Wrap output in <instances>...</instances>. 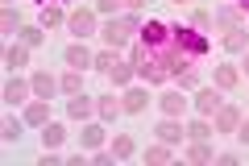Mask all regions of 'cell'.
I'll return each instance as SVG.
<instances>
[{
  "mask_svg": "<svg viewBox=\"0 0 249 166\" xmlns=\"http://www.w3.org/2000/svg\"><path fill=\"white\" fill-rule=\"evenodd\" d=\"M208 50H212V42L199 29L150 21V25H142V37L133 46V71L145 83H166L170 75L191 71Z\"/></svg>",
  "mask_w": 249,
  "mask_h": 166,
  "instance_id": "6da1fadb",
  "label": "cell"
},
{
  "mask_svg": "<svg viewBox=\"0 0 249 166\" xmlns=\"http://www.w3.org/2000/svg\"><path fill=\"white\" fill-rule=\"evenodd\" d=\"M133 34H142V25H137V17L129 13V17H112V21L104 25V34H100V37H104V42L116 50V46H124V42H129Z\"/></svg>",
  "mask_w": 249,
  "mask_h": 166,
  "instance_id": "7a4b0ae2",
  "label": "cell"
},
{
  "mask_svg": "<svg viewBox=\"0 0 249 166\" xmlns=\"http://www.w3.org/2000/svg\"><path fill=\"white\" fill-rule=\"evenodd\" d=\"M96 67L104 71L108 79H112L116 88H124V83H129V79L137 75V71H133V62H121V58H116L112 50H104V54H96Z\"/></svg>",
  "mask_w": 249,
  "mask_h": 166,
  "instance_id": "3957f363",
  "label": "cell"
},
{
  "mask_svg": "<svg viewBox=\"0 0 249 166\" xmlns=\"http://www.w3.org/2000/svg\"><path fill=\"white\" fill-rule=\"evenodd\" d=\"M67 25H71L75 37H88V34H96V13H91V9H79V13L67 17Z\"/></svg>",
  "mask_w": 249,
  "mask_h": 166,
  "instance_id": "277c9868",
  "label": "cell"
},
{
  "mask_svg": "<svg viewBox=\"0 0 249 166\" xmlns=\"http://www.w3.org/2000/svg\"><path fill=\"white\" fill-rule=\"evenodd\" d=\"M220 96H216V88H204V92H199V96H196V112L199 116H212V112H220Z\"/></svg>",
  "mask_w": 249,
  "mask_h": 166,
  "instance_id": "5b68a950",
  "label": "cell"
},
{
  "mask_svg": "<svg viewBox=\"0 0 249 166\" xmlns=\"http://www.w3.org/2000/svg\"><path fill=\"white\" fill-rule=\"evenodd\" d=\"M62 58H67V67H75V71H83V67H91V50L88 46H67V54H62Z\"/></svg>",
  "mask_w": 249,
  "mask_h": 166,
  "instance_id": "8992f818",
  "label": "cell"
},
{
  "mask_svg": "<svg viewBox=\"0 0 249 166\" xmlns=\"http://www.w3.org/2000/svg\"><path fill=\"white\" fill-rule=\"evenodd\" d=\"M154 133H158V141H166V146H175V141L187 137V129H183V125H175V116H170V121H162Z\"/></svg>",
  "mask_w": 249,
  "mask_h": 166,
  "instance_id": "52a82bcc",
  "label": "cell"
},
{
  "mask_svg": "<svg viewBox=\"0 0 249 166\" xmlns=\"http://www.w3.org/2000/svg\"><path fill=\"white\" fill-rule=\"evenodd\" d=\"M58 88H62V83H58V79H50V71H37V75H34V92H37L42 100H50Z\"/></svg>",
  "mask_w": 249,
  "mask_h": 166,
  "instance_id": "ba28073f",
  "label": "cell"
},
{
  "mask_svg": "<svg viewBox=\"0 0 249 166\" xmlns=\"http://www.w3.org/2000/svg\"><path fill=\"white\" fill-rule=\"evenodd\" d=\"M237 125H241L237 108H220V112H216V133H237Z\"/></svg>",
  "mask_w": 249,
  "mask_h": 166,
  "instance_id": "9c48e42d",
  "label": "cell"
},
{
  "mask_svg": "<svg viewBox=\"0 0 249 166\" xmlns=\"http://www.w3.org/2000/svg\"><path fill=\"white\" fill-rule=\"evenodd\" d=\"M91 108H96V100H91V96H83V92H79V96H75L71 104H67V116H71V121H83V116H88Z\"/></svg>",
  "mask_w": 249,
  "mask_h": 166,
  "instance_id": "30bf717a",
  "label": "cell"
},
{
  "mask_svg": "<svg viewBox=\"0 0 249 166\" xmlns=\"http://www.w3.org/2000/svg\"><path fill=\"white\" fill-rule=\"evenodd\" d=\"M62 141H67V129H62V125H46V129H42V146H46V154H50V149H58Z\"/></svg>",
  "mask_w": 249,
  "mask_h": 166,
  "instance_id": "8fae6325",
  "label": "cell"
},
{
  "mask_svg": "<svg viewBox=\"0 0 249 166\" xmlns=\"http://www.w3.org/2000/svg\"><path fill=\"white\" fill-rule=\"evenodd\" d=\"M79 146H83V149H100V146H104V129H100V125H83Z\"/></svg>",
  "mask_w": 249,
  "mask_h": 166,
  "instance_id": "7c38bea8",
  "label": "cell"
},
{
  "mask_svg": "<svg viewBox=\"0 0 249 166\" xmlns=\"http://www.w3.org/2000/svg\"><path fill=\"white\" fill-rule=\"evenodd\" d=\"M25 96H29V83H25V79H9V83H4V100H9V104H21Z\"/></svg>",
  "mask_w": 249,
  "mask_h": 166,
  "instance_id": "4fadbf2b",
  "label": "cell"
},
{
  "mask_svg": "<svg viewBox=\"0 0 249 166\" xmlns=\"http://www.w3.org/2000/svg\"><path fill=\"white\" fill-rule=\"evenodd\" d=\"M158 104H162V112H166V116H178V112L187 108V100H183V92H166Z\"/></svg>",
  "mask_w": 249,
  "mask_h": 166,
  "instance_id": "5bb4252c",
  "label": "cell"
},
{
  "mask_svg": "<svg viewBox=\"0 0 249 166\" xmlns=\"http://www.w3.org/2000/svg\"><path fill=\"white\" fill-rule=\"evenodd\" d=\"M145 100H150V96H145L142 88H129V92H124V100H121V104H124V112H142V108H145Z\"/></svg>",
  "mask_w": 249,
  "mask_h": 166,
  "instance_id": "9a60e30c",
  "label": "cell"
},
{
  "mask_svg": "<svg viewBox=\"0 0 249 166\" xmlns=\"http://www.w3.org/2000/svg\"><path fill=\"white\" fill-rule=\"evenodd\" d=\"M241 83V75H237V67H216V88H224V92H232Z\"/></svg>",
  "mask_w": 249,
  "mask_h": 166,
  "instance_id": "2e32d148",
  "label": "cell"
},
{
  "mask_svg": "<svg viewBox=\"0 0 249 166\" xmlns=\"http://www.w3.org/2000/svg\"><path fill=\"white\" fill-rule=\"evenodd\" d=\"M245 46H249V34H245V29H229V34H224V50H229V54L245 50Z\"/></svg>",
  "mask_w": 249,
  "mask_h": 166,
  "instance_id": "e0dca14e",
  "label": "cell"
},
{
  "mask_svg": "<svg viewBox=\"0 0 249 166\" xmlns=\"http://www.w3.org/2000/svg\"><path fill=\"white\" fill-rule=\"evenodd\" d=\"M133 154V137H129V133H116L112 137V158H129Z\"/></svg>",
  "mask_w": 249,
  "mask_h": 166,
  "instance_id": "ac0fdd59",
  "label": "cell"
},
{
  "mask_svg": "<svg viewBox=\"0 0 249 166\" xmlns=\"http://www.w3.org/2000/svg\"><path fill=\"white\" fill-rule=\"evenodd\" d=\"M4 62H9L13 71H17V67H25V62H29V46H9V54H4Z\"/></svg>",
  "mask_w": 249,
  "mask_h": 166,
  "instance_id": "d6986e66",
  "label": "cell"
},
{
  "mask_svg": "<svg viewBox=\"0 0 249 166\" xmlns=\"http://www.w3.org/2000/svg\"><path fill=\"white\" fill-rule=\"evenodd\" d=\"M62 21H67V13H62L58 4H46V9H42V25H46V29H54V25H62Z\"/></svg>",
  "mask_w": 249,
  "mask_h": 166,
  "instance_id": "ffe728a7",
  "label": "cell"
},
{
  "mask_svg": "<svg viewBox=\"0 0 249 166\" xmlns=\"http://www.w3.org/2000/svg\"><path fill=\"white\" fill-rule=\"evenodd\" d=\"M25 121H29V125H46V121H50V108L37 100V104H29V108H25Z\"/></svg>",
  "mask_w": 249,
  "mask_h": 166,
  "instance_id": "44dd1931",
  "label": "cell"
},
{
  "mask_svg": "<svg viewBox=\"0 0 249 166\" xmlns=\"http://www.w3.org/2000/svg\"><path fill=\"white\" fill-rule=\"evenodd\" d=\"M96 108H100V116H104V121H116V112H121L124 104H116L112 96H104V100H96Z\"/></svg>",
  "mask_w": 249,
  "mask_h": 166,
  "instance_id": "7402d4cb",
  "label": "cell"
},
{
  "mask_svg": "<svg viewBox=\"0 0 249 166\" xmlns=\"http://www.w3.org/2000/svg\"><path fill=\"white\" fill-rule=\"evenodd\" d=\"M58 83H62V92H67V96H79V92H83V79H79V71H71V75H62Z\"/></svg>",
  "mask_w": 249,
  "mask_h": 166,
  "instance_id": "603a6c76",
  "label": "cell"
},
{
  "mask_svg": "<svg viewBox=\"0 0 249 166\" xmlns=\"http://www.w3.org/2000/svg\"><path fill=\"white\" fill-rule=\"evenodd\" d=\"M216 21H220L224 29H241V9H220V13H216Z\"/></svg>",
  "mask_w": 249,
  "mask_h": 166,
  "instance_id": "cb8c5ba5",
  "label": "cell"
},
{
  "mask_svg": "<svg viewBox=\"0 0 249 166\" xmlns=\"http://www.w3.org/2000/svg\"><path fill=\"white\" fill-rule=\"evenodd\" d=\"M145 162H154V166L170 162V149H166V141H162V146H150V149H145Z\"/></svg>",
  "mask_w": 249,
  "mask_h": 166,
  "instance_id": "d4e9b609",
  "label": "cell"
},
{
  "mask_svg": "<svg viewBox=\"0 0 249 166\" xmlns=\"http://www.w3.org/2000/svg\"><path fill=\"white\" fill-rule=\"evenodd\" d=\"M187 162H212V149H208L204 141H196V146L187 149Z\"/></svg>",
  "mask_w": 249,
  "mask_h": 166,
  "instance_id": "484cf974",
  "label": "cell"
},
{
  "mask_svg": "<svg viewBox=\"0 0 249 166\" xmlns=\"http://www.w3.org/2000/svg\"><path fill=\"white\" fill-rule=\"evenodd\" d=\"M208 133H212V129H208L204 121H191V125H187V137H191V141H208Z\"/></svg>",
  "mask_w": 249,
  "mask_h": 166,
  "instance_id": "4316f807",
  "label": "cell"
},
{
  "mask_svg": "<svg viewBox=\"0 0 249 166\" xmlns=\"http://www.w3.org/2000/svg\"><path fill=\"white\" fill-rule=\"evenodd\" d=\"M21 42H25V46H42L46 34H42V29H34V25H25V29H21Z\"/></svg>",
  "mask_w": 249,
  "mask_h": 166,
  "instance_id": "83f0119b",
  "label": "cell"
},
{
  "mask_svg": "<svg viewBox=\"0 0 249 166\" xmlns=\"http://www.w3.org/2000/svg\"><path fill=\"white\" fill-rule=\"evenodd\" d=\"M0 25H4V34H17V13L4 9V17H0Z\"/></svg>",
  "mask_w": 249,
  "mask_h": 166,
  "instance_id": "f1b7e54d",
  "label": "cell"
},
{
  "mask_svg": "<svg viewBox=\"0 0 249 166\" xmlns=\"http://www.w3.org/2000/svg\"><path fill=\"white\" fill-rule=\"evenodd\" d=\"M17 137H21V125L9 116V121H4V141H17Z\"/></svg>",
  "mask_w": 249,
  "mask_h": 166,
  "instance_id": "f546056e",
  "label": "cell"
},
{
  "mask_svg": "<svg viewBox=\"0 0 249 166\" xmlns=\"http://www.w3.org/2000/svg\"><path fill=\"white\" fill-rule=\"evenodd\" d=\"M116 4H121V0H100V4H96V13H116Z\"/></svg>",
  "mask_w": 249,
  "mask_h": 166,
  "instance_id": "4dcf8cb0",
  "label": "cell"
},
{
  "mask_svg": "<svg viewBox=\"0 0 249 166\" xmlns=\"http://www.w3.org/2000/svg\"><path fill=\"white\" fill-rule=\"evenodd\" d=\"M191 25H196V29H208V13H191Z\"/></svg>",
  "mask_w": 249,
  "mask_h": 166,
  "instance_id": "1f68e13d",
  "label": "cell"
},
{
  "mask_svg": "<svg viewBox=\"0 0 249 166\" xmlns=\"http://www.w3.org/2000/svg\"><path fill=\"white\" fill-rule=\"evenodd\" d=\"M237 137H241V141L249 146V121H241V125H237Z\"/></svg>",
  "mask_w": 249,
  "mask_h": 166,
  "instance_id": "d6a6232c",
  "label": "cell"
},
{
  "mask_svg": "<svg viewBox=\"0 0 249 166\" xmlns=\"http://www.w3.org/2000/svg\"><path fill=\"white\" fill-rule=\"evenodd\" d=\"M121 4H124V9H129V13H137V9H142V4H145V0H121Z\"/></svg>",
  "mask_w": 249,
  "mask_h": 166,
  "instance_id": "836d02e7",
  "label": "cell"
},
{
  "mask_svg": "<svg viewBox=\"0 0 249 166\" xmlns=\"http://www.w3.org/2000/svg\"><path fill=\"white\" fill-rule=\"evenodd\" d=\"M237 9H241V13H245V17H249V0H237Z\"/></svg>",
  "mask_w": 249,
  "mask_h": 166,
  "instance_id": "e575fe53",
  "label": "cell"
},
{
  "mask_svg": "<svg viewBox=\"0 0 249 166\" xmlns=\"http://www.w3.org/2000/svg\"><path fill=\"white\" fill-rule=\"evenodd\" d=\"M170 4H187V0H170Z\"/></svg>",
  "mask_w": 249,
  "mask_h": 166,
  "instance_id": "d590c367",
  "label": "cell"
},
{
  "mask_svg": "<svg viewBox=\"0 0 249 166\" xmlns=\"http://www.w3.org/2000/svg\"><path fill=\"white\" fill-rule=\"evenodd\" d=\"M245 71H249V58H245Z\"/></svg>",
  "mask_w": 249,
  "mask_h": 166,
  "instance_id": "8d00e7d4",
  "label": "cell"
},
{
  "mask_svg": "<svg viewBox=\"0 0 249 166\" xmlns=\"http://www.w3.org/2000/svg\"><path fill=\"white\" fill-rule=\"evenodd\" d=\"M4 4H13V0H4Z\"/></svg>",
  "mask_w": 249,
  "mask_h": 166,
  "instance_id": "74e56055",
  "label": "cell"
},
{
  "mask_svg": "<svg viewBox=\"0 0 249 166\" xmlns=\"http://www.w3.org/2000/svg\"><path fill=\"white\" fill-rule=\"evenodd\" d=\"M50 4H54V0H50Z\"/></svg>",
  "mask_w": 249,
  "mask_h": 166,
  "instance_id": "f35d334b",
  "label": "cell"
}]
</instances>
